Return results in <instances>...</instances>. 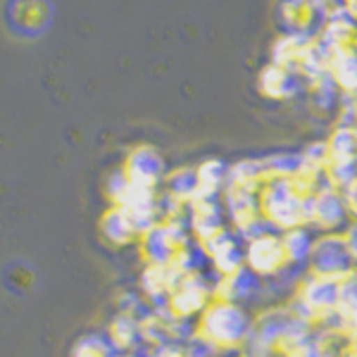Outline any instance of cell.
<instances>
[{
    "label": "cell",
    "mask_w": 357,
    "mask_h": 357,
    "mask_svg": "<svg viewBox=\"0 0 357 357\" xmlns=\"http://www.w3.org/2000/svg\"><path fill=\"white\" fill-rule=\"evenodd\" d=\"M167 193L172 198L181 200L183 205H188L191 200L198 195V174L191 167H183V169H176L167 176Z\"/></svg>",
    "instance_id": "obj_23"
},
{
    "label": "cell",
    "mask_w": 357,
    "mask_h": 357,
    "mask_svg": "<svg viewBox=\"0 0 357 357\" xmlns=\"http://www.w3.org/2000/svg\"><path fill=\"white\" fill-rule=\"evenodd\" d=\"M243 255H245V267L252 274L260 276L262 281L274 279V276H279L289 267L284 243H281V234L276 231H267L252 241H245Z\"/></svg>",
    "instance_id": "obj_6"
},
{
    "label": "cell",
    "mask_w": 357,
    "mask_h": 357,
    "mask_svg": "<svg viewBox=\"0 0 357 357\" xmlns=\"http://www.w3.org/2000/svg\"><path fill=\"white\" fill-rule=\"evenodd\" d=\"M229 167L231 165H227L220 158H210L195 167V174H198V195H203V198H222L224 188L229 183Z\"/></svg>",
    "instance_id": "obj_16"
},
{
    "label": "cell",
    "mask_w": 357,
    "mask_h": 357,
    "mask_svg": "<svg viewBox=\"0 0 357 357\" xmlns=\"http://www.w3.org/2000/svg\"><path fill=\"white\" fill-rule=\"evenodd\" d=\"M305 89H307V84H305L293 69L274 65V62L262 67L260 74H257V91H260V96L267 98V100H279V102L293 100V98L301 96Z\"/></svg>",
    "instance_id": "obj_11"
},
{
    "label": "cell",
    "mask_w": 357,
    "mask_h": 357,
    "mask_svg": "<svg viewBox=\"0 0 357 357\" xmlns=\"http://www.w3.org/2000/svg\"><path fill=\"white\" fill-rule=\"evenodd\" d=\"M260 212L276 234L305 227V193L291 178H269L260 188Z\"/></svg>",
    "instance_id": "obj_3"
},
{
    "label": "cell",
    "mask_w": 357,
    "mask_h": 357,
    "mask_svg": "<svg viewBox=\"0 0 357 357\" xmlns=\"http://www.w3.org/2000/svg\"><path fill=\"white\" fill-rule=\"evenodd\" d=\"M345 357H357V341L355 338H348V343H345Z\"/></svg>",
    "instance_id": "obj_31"
},
{
    "label": "cell",
    "mask_w": 357,
    "mask_h": 357,
    "mask_svg": "<svg viewBox=\"0 0 357 357\" xmlns=\"http://www.w3.org/2000/svg\"><path fill=\"white\" fill-rule=\"evenodd\" d=\"M100 234H102V238L112 245H126L138 236L131 217L126 215L124 207H119V205H114L112 210H107L105 215H102Z\"/></svg>",
    "instance_id": "obj_17"
},
{
    "label": "cell",
    "mask_w": 357,
    "mask_h": 357,
    "mask_svg": "<svg viewBox=\"0 0 357 357\" xmlns=\"http://www.w3.org/2000/svg\"><path fill=\"white\" fill-rule=\"evenodd\" d=\"M348 338H355L357 341V314L350 319V333H348Z\"/></svg>",
    "instance_id": "obj_32"
},
{
    "label": "cell",
    "mask_w": 357,
    "mask_h": 357,
    "mask_svg": "<svg viewBox=\"0 0 357 357\" xmlns=\"http://www.w3.org/2000/svg\"><path fill=\"white\" fill-rule=\"evenodd\" d=\"M124 172L134 186L155 188L160 183V178H162L165 165L158 151H153V148H148V146H141V148H136V151H131V155L126 158Z\"/></svg>",
    "instance_id": "obj_13"
},
{
    "label": "cell",
    "mask_w": 357,
    "mask_h": 357,
    "mask_svg": "<svg viewBox=\"0 0 357 357\" xmlns=\"http://www.w3.org/2000/svg\"><path fill=\"white\" fill-rule=\"evenodd\" d=\"M314 238H317V231H312L310 227H296V229H289V231L281 234L286 260H289L293 269L307 272L310 255H312V248H314Z\"/></svg>",
    "instance_id": "obj_14"
},
{
    "label": "cell",
    "mask_w": 357,
    "mask_h": 357,
    "mask_svg": "<svg viewBox=\"0 0 357 357\" xmlns=\"http://www.w3.org/2000/svg\"><path fill=\"white\" fill-rule=\"evenodd\" d=\"M341 234H343L345 248H348V252H350V260H353L357 267V220H350L348 227H345Z\"/></svg>",
    "instance_id": "obj_29"
},
{
    "label": "cell",
    "mask_w": 357,
    "mask_h": 357,
    "mask_svg": "<svg viewBox=\"0 0 357 357\" xmlns=\"http://www.w3.org/2000/svg\"><path fill=\"white\" fill-rule=\"evenodd\" d=\"M72 357H122V350L112 343L110 336H84L82 341L74 345V355Z\"/></svg>",
    "instance_id": "obj_24"
},
{
    "label": "cell",
    "mask_w": 357,
    "mask_h": 357,
    "mask_svg": "<svg viewBox=\"0 0 357 357\" xmlns=\"http://www.w3.org/2000/svg\"><path fill=\"white\" fill-rule=\"evenodd\" d=\"M343 200H345V207L350 212V220H357V178L350 183L348 188H343Z\"/></svg>",
    "instance_id": "obj_30"
},
{
    "label": "cell",
    "mask_w": 357,
    "mask_h": 357,
    "mask_svg": "<svg viewBox=\"0 0 357 357\" xmlns=\"http://www.w3.org/2000/svg\"><path fill=\"white\" fill-rule=\"evenodd\" d=\"M260 162L267 181L269 178H293L303 167L301 153H284V151L264 155V158H260Z\"/></svg>",
    "instance_id": "obj_22"
},
{
    "label": "cell",
    "mask_w": 357,
    "mask_h": 357,
    "mask_svg": "<svg viewBox=\"0 0 357 357\" xmlns=\"http://www.w3.org/2000/svg\"><path fill=\"white\" fill-rule=\"evenodd\" d=\"M329 74L343 96H357V50L353 45L329 55Z\"/></svg>",
    "instance_id": "obj_15"
},
{
    "label": "cell",
    "mask_w": 357,
    "mask_h": 357,
    "mask_svg": "<svg viewBox=\"0 0 357 357\" xmlns=\"http://www.w3.org/2000/svg\"><path fill=\"white\" fill-rule=\"evenodd\" d=\"M186 222L188 229H191V236L198 243H205L207 238H212L215 234L229 227V217L222 198H203V195L193 198L186 205Z\"/></svg>",
    "instance_id": "obj_9"
},
{
    "label": "cell",
    "mask_w": 357,
    "mask_h": 357,
    "mask_svg": "<svg viewBox=\"0 0 357 357\" xmlns=\"http://www.w3.org/2000/svg\"><path fill=\"white\" fill-rule=\"evenodd\" d=\"M291 307L286 303H276V305H264L260 312L255 314V321H252V336L250 341L262 345V348L276 350L284 331L289 329L291 319H293Z\"/></svg>",
    "instance_id": "obj_12"
},
{
    "label": "cell",
    "mask_w": 357,
    "mask_h": 357,
    "mask_svg": "<svg viewBox=\"0 0 357 357\" xmlns=\"http://www.w3.org/2000/svg\"><path fill=\"white\" fill-rule=\"evenodd\" d=\"M122 357H151L148 353H141V350H131V353H126V355H122Z\"/></svg>",
    "instance_id": "obj_33"
},
{
    "label": "cell",
    "mask_w": 357,
    "mask_h": 357,
    "mask_svg": "<svg viewBox=\"0 0 357 357\" xmlns=\"http://www.w3.org/2000/svg\"><path fill=\"white\" fill-rule=\"evenodd\" d=\"M264 172H262V162L260 158L252 160H238L236 165L229 167V183L227 186H241V188H250V191H260L264 186Z\"/></svg>",
    "instance_id": "obj_21"
},
{
    "label": "cell",
    "mask_w": 357,
    "mask_h": 357,
    "mask_svg": "<svg viewBox=\"0 0 357 357\" xmlns=\"http://www.w3.org/2000/svg\"><path fill=\"white\" fill-rule=\"evenodd\" d=\"M350 222L343 191L333 186H321L319 191L305 195V227L317 234H341Z\"/></svg>",
    "instance_id": "obj_4"
},
{
    "label": "cell",
    "mask_w": 357,
    "mask_h": 357,
    "mask_svg": "<svg viewBox=\"0 0 357 357\" xmlns=\"http://www.w3.org/2000/svg\"><path fill=\"white\" fill-rule=\"evenodd\" d=\"M181 355L183 357H220L215 348L210 343H205L203 338L193 336L191 341H186L181 345Z\"/></svg>",
    "instance_id": "obj_28"
},
{
    "label": "cell",
    "mask_w": 357,
    "mask_h": 357,
    "mask_svg": "<svg viewBox=\"0 0 357 357\" xmlns=\"http://www.w3.org/2000/svg\"><path fill=\"white\" fill-rule=\"evenodd\" d=\"M338 303H341V281L305 272L286 305L296 317L319 326L331 314H336Z\"/></svg>",
    "instance_id": "obj_2"
},
{
    "label": "cell",
    "mask_w": 357,
    "mask_h": 357,
    "mask_svg": "<svg viewBox=\"0 0 357 357\" xmlns=\"http://www.w3.org/2000/svg\"><path fill=\"white\" fill-rule=\"evenodd\" d=\"M326 146H329V162H355L357 126H333Z\"/></svg>",
    "instance_id": "obj_20"
},
{
    "label": "cell",
    "mask_w": 357,
    "mask_h": 357,
    "mask_svg": "<svg viewBox=\"0 0 357 357\" xmlns=\"http://www.w3.org/2000/svg\"><path fill=\"white\" fill-rule=\"evenodd\" d=\"M355 269L350 252L345 248L343 234H317L312 255H310L307 272L326 279H345Z\"/></svg>",
    "instance_id": "obj_5"
},
{
    "label": "cell",
    "mask_w": 357,
    "mask_h": 357,
    "mask_svg": "<svg viewBox=\"0 0 357 357\" xmlns=\"http://www.w3.org/2000/svg\"><path fill=\"white\" fill-rule=\"evenodd\" d=\"M231 357H243V355H241V353H236V355H231Z\"/></svg>",
    "instance_id": "obj_34"
},
{
    "label": "cell",
    "mask_w": 357,
    "mask_h": 357,
    "mask_svg": "<svg viewBox=\"0 0 357 357\" xmlns=\"http://www.w3.org/2000/svg\"><path fill=\"white\" fill-rule=\"evenodd\" d=\"M279 357H296V355H279Z\"/></svg>",
    "instance_id": "obj_35"
},
{
    "label": "cell",
    "mask_w": 357,
    "mask_h": 357,
    "mask_svg": "<svg viewBox=\"0 0 357 357\" xmlns=\"http://www.w3.org/2000/svg\"><path fill=\"white\" fill-rule=\"evenodd\" d=\"M264 293V281L257 274H252L250 269L243 267L234 274L227 276H215V298L238 305H250L262 301Z\"/></svg>",
    "instance_id": "obj_10"
},
{
    "label": "cell",
    "mask_w": 357,
    "mask_h": 357,
    "mask_svg": "<svg viewBox=\"0 0 357 357\" xmlns=\"http://www.w3.org/2000/svg\"><path fill=\"white\" fill-rule=\"evenodd\" d=\"M336 312L348 321V333H350V319L357 314V267L345 279H341V303H338Z\"/></svg>",
    "instance_id": "obj_26"
},
{
    "label": "cell",
    "mask_w": 357,
    "mask_h": 357,
    "mask_svg": "<svg viewBox=\"0 0 357 357\" xmlns=\"http://www.w3.org/2000/svg\"><path fill=\"white\" fill-rule=\"evenodd\" d=\"M110 338L112 343L117 345L119 350H126V353H131V350H138V345L143 343V324L141 319L134 314H124L119 312L117 319L112 321L110 326Z\"/></svg>",
    "instance_id": "obj_18"
},
{
    "label": "cell",
    "mask_w": 357,
    "mask_h": 357,
    "mask_svg": "<svg viewBox=\"0 0 357 357\" xmlns=\"http://www.w3.org/2000/svg\"><path fill=\"white\" fill-rule=\"evenodd\" d=\"M200 245L205 248L210 267L217 272L215 276H227L245 267V255H243L245 243L236 236L231 227L222 229L220 234H215L212 238H207L205 243H200Z\"/></svg>",
    "instance_id": "obj_8"
},
{
    "label": "cell",
    "mask_w": 357,
    "mask_h": 357,
    "mask_svg": "<svg viewBox=\"0 0 357 357\" xmlns=\"http://www.w3.org/2000/svg\"><path fill=\"white\" fill-rule=\"evenodd\" d=\"M307 93H310V105H312V110L321 112V114H326L331 110H338V105H341V98H343V93L338 91V86L331 79L329 72H326L324 77L310 82L307 84Z\"/></svg>",
    "instance_id": "obj_19"
},
{
    "label": "cell",
    "mask_w": 357,
    "mask_h": 357,
    "mask_svg": "<svg viewBox=\"0 0 357 357\" xmlns=\"http://www.w3.org/2000/svg\"><path fill=\"white\" fill-rule=\"evenodd\" d=\"M13 22L22 29H38L45 22V3L43 0H22L13 8Z\"/></svg>",
    "instance_id": "obj_25"
},
{
    "label": "cell",
    "mask_w": 357,
    "mask_h": 357,
    "mask_svg": "<svg viewBox=\"0 0 357 357\" xmlns=\"http://www.w3.org/2000/svg\"><path fill=\"white\" fill-rule=\"evenodd\" d=\"M212 301H215V279H207L205 274H186L169 296L167 307L178 319H193L203 314Z\"/></svg>",
    "instance_id": "obj_7"
},
{
    "label": "cell",
    "mask_w": 357,
    "mask_h": 357,
    "mask_svg": "<svg viewBox=\"0 0 357 357\" xmlns=\"http://www.w3.org/2000/svg\"><path fill=\"white\" fill-rule=\"evenodd\" d=\"M303 169L314 172V174H324L326 165H329V146L326 141H312L301 151Z\"/></svg>",
    "instance_id": "obj_27"
},
{
    "label": "cell",
    "mask_w": 357,
    "mask_h": 357,
    "mask_svg": "<svg viewBox=\"0 0 357 357\" xmlns=\"http://www.w3.org/2000/svg\"><path fill=\"white\" fill-rule=\"evenodd\" d=\"M255 314L238 303L215 298L195 321V336L210 343L217 353H241L252 336Z\"/></svg>",
    "instance_id": "obj_1"
}]
</instances>
